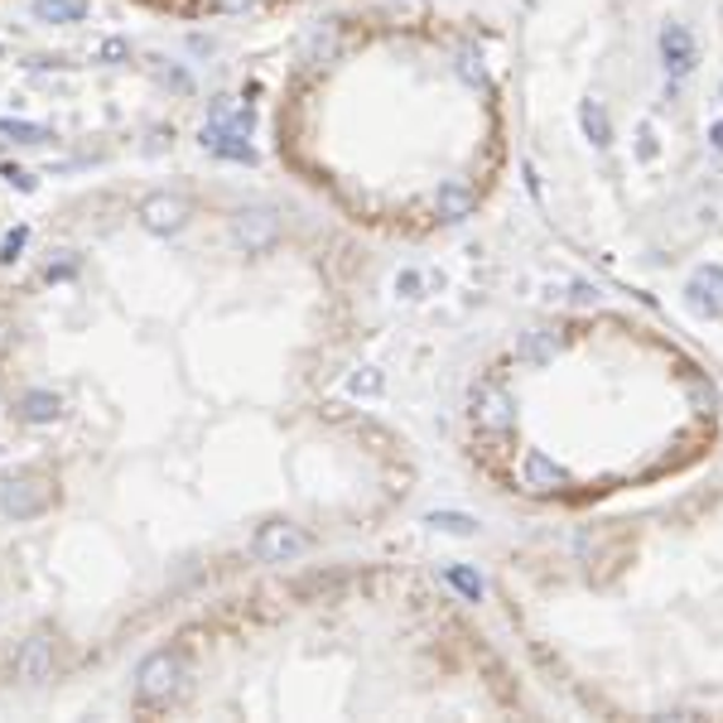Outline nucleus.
I'll list each match as a JSON object with an SVG mask.
<instances>
[{
    "label": "nucleus",
    "mask_w": 723,
    "mask_h": 723,
    "mask_svg": "<svg viewBox=\"0 0 723 723\" xmlns=\"http://www.w3.org/2000/svg\"><path fill=\"white\" fill-rule=\"evenodd\" d=\"M444 578H449V584L459 588V594L469 598V603H483L487 588H483V578H477V574L469 570V564H449V570H444Z\"/></svg>",
    "instance_id": "nucleus-18"
},
{
    "label": "nucleus",
    "mask_w": 723,
    "mask_h": 723,
    "mask_svg": "<svg viewBox=\"0 0 723 723\" xmlns=\"http://www.w3.org/2000/svg\"><path fill=\"white\" fill-rule=\"evenodd\" d=\"M25 237H29L25 227L5 232V241H0V261H15V255H20V247H25Z\"/></svg>",
    "instance_id": "nucleus-24"
},
{
    "label": "nucleus",
    "mask_w": 723,
    "mask_h": 723,
    "mask_svg": "<svg viewBox=\"0 0 723 723\" xmlns=\"http://www.w3.org/2000/svg\"><path fill=\"white\" fill-rule=\"evenodd\" d=\"M689 400H695V410H714L719 406L714 382H695V386H689Z\"/></svg>",
    "instance_id": "nucleus-23"
},
{
    "label": "nucleus",
    "mask_w": 723,
    "mask_h": 723,
    "mask_svg": "<svg viewBox=\"0 0 723 723\" xmlns=\"http://www.w3.org/2000/svg\"><path fill=\"white\" fill-rule=\"evenodd\" d=\"M709 145H714V150L723 154V121H714V126H709Z\"/></svg>",
    "instance_id": "nucleus-29"
},
{
    "label": "nucleus",
    "mask_w": 723,
    "mask_h": 723,
    "mask_svg": "<svg viewBox=\"0 0 723 723\" xmlns=\"http://www.w3.org/2000/svg\"><path fill=\"white\" fill-rule=\"evenodd\" d=\"M661 63H665V73H671V77L695 73L699 43H695V35H689L685 25H665V29H661Z\"/></svg>",
    "instance_id": "nucleus-8"
},
{
    "label": "nucleus",
    "mask_w": 723,
    "mask_h": 723,
    "mask_svg": "<svg viewBox=\"0 0 723 723\" xmlns=\"http://www.w3.org/2000/svg\"><path fill=\"white\" fill-rule=\"evenodd\" d=\"M35 15L43 25H77L87 15V0H35Z\"/></svg>",
    "instance_id": "nucleus-14"
},
{
    "label": "nucleus",
    "mask_w": 723,
    "mask_h": 723,
    "mask_svg": "<svg viewBox=\"0 0 723 723\" xmlns=\"http://www.w3.org/2000/svg\"><path fill=\"white\" fill-rule=\"evenodd\" d=\"M188 213H194V208H188L179 194H145L140 208H136L140 227L154 232V237H174V232H184L188 227Z\"/></svg>",
    "instance_id": "nucleus-5"
},
{
    "label": "nucleus",
    "mask_w": 723,
    "mask_h": 723,
    "mask_svg": "<svg viewBox=\"0 0 723 723\" xmlns=\"http://www.w3.org/2000/svg\"><path fill=\"white\" fill-rule=\"evenodd\" d=\"M521 483H526L531 493H560V487H570V473H564L550 453L526 449V459H521Z\"/></svg>",
    "instance_id": "nucleus-9"
},
{
    "label": "nucleus",
    "mask_w": 723,
    "mask_h": 723,
    "mask_svg": "<svg viewBox=\"0 0 723 723\" xmlns=\"http://www.w3.org/2000/svg\"><path fill=\"white\" fill-rule=\"evenodd\" d=\"M184 689V661L174 651H154L140 661L136 671V695L145 705H170L174 695Z\"/></svg>",
    "instance_id": "nucleus-2"
},
{
    "label": "nucleus",
    "mask_w": 723,
    "mask_h": 723,
    "mask_svg": "<svg viewBox=\"0 0 723 723\" xmlns=\"http://www.w3.org/2000/svg\"><path fill=\"white\" fill-rule=\"evenodd\" d=\"M473 420L483 425L487 434H507L511 425H516V400L507 396V386L497 382H483L473 391Z\"/></svg>",
    "instance_id": "nucleus-6"
},
{
    "label": "nucleus",
    "mask_w": 723,
    "mask_h": 723,
    "mask_svg": "<svg viewBox=\"0 0 723 723\" xmlns=\"http://www.w3.org/2000/svg\"><path fill=\"white\" fill-rule=\"evenodd\" d=\"M719 97H723V87H719Z\"/></svg>",
    "instance_id": "nucleus-30"
},
{
    "label": "nucleus",
    "mask_w": 723,
    "mask_h": 723,
    "mask_svg": "<svg viewBox=\"0 0 723 723\" xmlns=\"http://www.w3.org/2000/svg\"><path fill=\"white\" fill-rule=\"evenodd\" d=\"M554 352H560V342H554V333H545V328H526L516 338V358L531 362V366H550Z\"/></svg>",
    "instance_id": "nucleus-13"
},
{
    "label": "nucleus",
    "mask_w": 723,
    "mask_h": 723,
    "mask_svg": "<svg viewBox=\"0 0 723 723\" xmlns=\"http://www.w3.org/2000/svg\"><path fill=\"white\" fill-rule=\"evenodd\" d=\"M0 140H10V145H43V140H53V130L29 126V121H0Z\"/></svg>",
    "instance_id": "nucleus-17"
},
{
    "label": "nucleus",
    "mask_w": 723,
    "mask_h": 723,
    "mask_svg": "<svg viewBox=\"0 0 723 723\" xmlns=\"http://www.w3.org/2000/svg\"><path fill=\"white\" fill-rule=\"evenodd\" d=\"M434 213H439L444 222H469L477 213V194L463 179L439 184V194H434Z\"/></svg>",
    "instance_id": "nucleus-11"
},
{
    "label": "nucleus",
    "mask_w": 723,
    "mask_h": 723,
    "mask_svg": "<svg viewBox=\"0 0 723 723\" xmlns=\"http://www.w3.org/2000/svg\"><path fill=\"white\" fill-rule=\"evenodd\" d=\"M92 59H97V63H126V59H130V43H126V39H102V43L92 49Z\"/></svg>",
    "instance_id": "nucleus-20"
},
{
    "label": "nucleus",
    "mask_w": 723,
    "mask_h": 723,
    "mask_svg": "<svg viewBox=\"0 0 723 723\" xmlns=\"http://www.w3.org/2000/svg\"><path fill=\"white\" fill-rule=\"evenodd\" d=\"M348 391H352V396H376V391H382V376L366 366V372H358V376L348 382Z\"/></svg>",
    "instance_id": "nucleus-22"
},
{
    "label": "nucleus",
    "mask_w": 723,
    "mask_h": 723,
    "mask_svg": "<svg viewBox=\"0 0 723 723\" xmlns=\"http://www.w3.org/2000/svg\"><path fill=\"white\" fill-rule=\"evenodd\" d=\"M251 550H255V560H265V564H295L299 554L309 550V536L295 521H265V526L255 531Z\"/></svg>",
    "instance_id": "nucleus-4"
},
{
    "label": "nucleus",
    "mask_w": 723,
    "mask_h": 723,
    "mask_svg": "<svg viewBox=\"0 0 723 723\" xmlns=\"http://www.w3.org/2000/svg\"><path fill=\"white\" fill-rule=\"evenodd\" d=\"M429 526L444 531V536H477V521L463 516V511H429Z\"/></svg>",
    "instance_id": "nucleus-19"
},
{
    "label": "nucleus",
    "mask_w": 723,
    "mask_h": 723,
    "mask_svg": "<svg viewBox=\"0 0 723 723\" xmlns=\"http://www.w3.org/2000/svg\"><path fill=\"white\" fill-rule=\"evenodd\" d=\"M53 507V487L39 473H15L0 483V516L10 521H35Z\"/></svg>",
    "instance_id": "nucleus-1"
},
{
    "label": "nucleus",
    "mask_w": 723,
    "mask_h": 723,
    "mask_svg": "<svg viewBox=\"0 0 723 723\" xmlns=\"http://www.w3.org/2000/svg\"><path fill=\"white\" fill-rule=\"evenodd\" d=\"M5 179H10V184H15V188H35V179H29V174H25V170H15V164H10V170H5Z\"/></svg>",
    "instance_id": "nucleus-26"
},
{
    "label": "nucleus",
    "mask_w": 723,
    "mask_h": 723,
    "mask_svg": "<svg viewBox=\"0 0 723 723\" xmlns=\"http://www.w3.org/2000/svg\"><path fill=\"white\" fill-rule=\"evenodd\" d=\"M275 241H281V213L265 203H251V208H237L232 213V247L237 251H271Z\"/></svg>",
    "instance_id": "nucleus-3"
},
{
    "label": "nucleus",
    "mask_w": 723,
    "mask_h": 723,
    "mask_svg": "<svg viewBox=\"0 0 723 723\" xmlns=\"http://www.w3.org/2000/svg\"><path fill=\"white\" fill-rule=\"evenodd\" d=\"M396 289H406V295H415V289H420V275H400V281H396Z\"/></svg>",
    "instance_id": "nucleus-28"
},
{
    "label": "nucleus",
    "mask_w": 723,
    "mask_h": 723,
    "mask_svg": "<svg viewBox=\"0 0 723 723\" xmlns=\"http://www.w3.org/2000/svg\"><path fill=\"white\" fill-rule=\"evenodd\" d=\"M20 415H25L29 425H49V420L59 415V396H53V391H29L25 400H20Z\"/></svg>",
    "instance_id": "nucleus-15"
},
{
    "label": "nucleus",
    "mask_w": 723,
    "mask_h": 723,
    "mask_svg": "<svg viewBox=\"0 0 723 723\" xmlns=\"http://www.w3.org/2000/svg\"><path fill=\"white\" fill-rule=\"evenodd\" d=\"M656 154V136H651V126H641V160H651Z\"/></svg>",
    "instance_id": "nucleus-27"
},
{
    "label": "nucleus",
    "mask_w": 723,
    "mask_h": 723,
    "mask_svg": "<svg viewBox=\"0 0 723 723\" xmlns=\"http://www.w3.org/2000/svg\"><path fill=\"white\" fill-rule=\"evenodd\" d=\"M203 150L222 154V160H237V164H251L255 160L247 130H241V126H213V121L203 126Z\"/></svg>",
    "instance_id": "nucleus-10"
},
{
    "label": "nucleus",
    "mask_w": 723,
    "mask_h": 723,
    "mask_svg": "<svg viewBox=\"0 0 723 723\" xmlns=\"http://www.w3.org/2000/svg\"><path fill=\"white\" fill-rule=\"evenodd\" d=\"M251 5L255 0H213V10H222V15H247Z\"/></svg>",
    "instance_id": "nucleus-25"
},
{
    "label": "nucleus",
    "mask_w": 723,
    "mask_h": 723,
    "mask_svg": "<svg viewBox=\"0 0 723 723\" xmlns=\"http://www.w3.org/2000/svg\"><path fill=\"white\" fill-rule=\"evenodd\" d=\"M213 126H241V130H251V107H241L237 97H217L213 102Z\"/></svg>",
    "instance_id": "nucleus-16"
},
{
    "label": "nucleus",
    "mask_w": 723,
    "mask_h": 723,
    "mask_svg": "<svg viewBox=\"0 0 723 723\" xmlns=\"http://www.w3.org/2000/svg\"><path fill=\"white\" fill-rule=\"evenodd\" d=\"M333 39H338V29H333V25L314 29V35L304 39V53H309V59H319V53H324V59H328V53H333Z\"/></svg>",
    "instance_id": "nucleus-21"
},
{
    "label": "nucleus",
    "mask_w": 723,
    "mask_h": 723,
    "mask_svg": "<svg viewBox=\"0 0 723 723\" xmlns=\"http://www.w3.org/2000/svg\"><path fill=\"white\" fill-rule=\"evenodd\" d=\"M15 675H20V681H29V685H39V681H49V675H53V637H49V632H29V637L20 641Z\"/></svg>",
    "instance_id": "nucleus-7"
},
{
    "label": "nucleus",
    "mask_w": 723,
    "mask_h": 723,
    "mask_svg": "<svg viewBox=\"0 0 723 723\" xmlns=\"http://www.w3.org/2000/svg\"><path fill=\"white\" fill-rule=\"evenodd\" d=\"M578 130H584V140L594 145V150H608L613 145V121H608V111H603V102H578Z\"/></svg>",
    "instance_id": "nucleus-12"
}]
</instances>
